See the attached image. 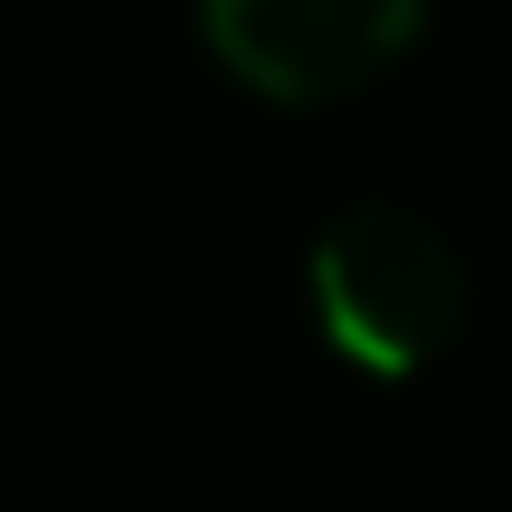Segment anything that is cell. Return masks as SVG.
<instances>
[{
  "mask_svg": "<svg viewBox=\"0 0 512 512\" xmlns=\"http://www.w3.org/2000/svg\"><path fill=\"white\" fill-rule=\"evenodd\" d=\"M313 323L342 361L380 370V380H408L427 370L465 323V256L446 247V228L427 209L399 200H351L323 219L313 238Z\"/></svg>",
  "mask_w": 512,
  "mask_h": 512,
  "instance_id": "1",
  "label": "cell"
},
{
  "mask_svg": "<svg viewBox=\"0 0 512 512\" xmlns=\"http://www.w3.org/2000/svg\"><path fill=\"white\" fill-rule=\"evenodd\" d=\"M427 0H200V29L275 105H323L418 38Z\"/></svg>",
  "mask_w": 512,
  "mask_h": 512,
  "instance_id": "2",
  "label": "cell"
}]
</instances>
